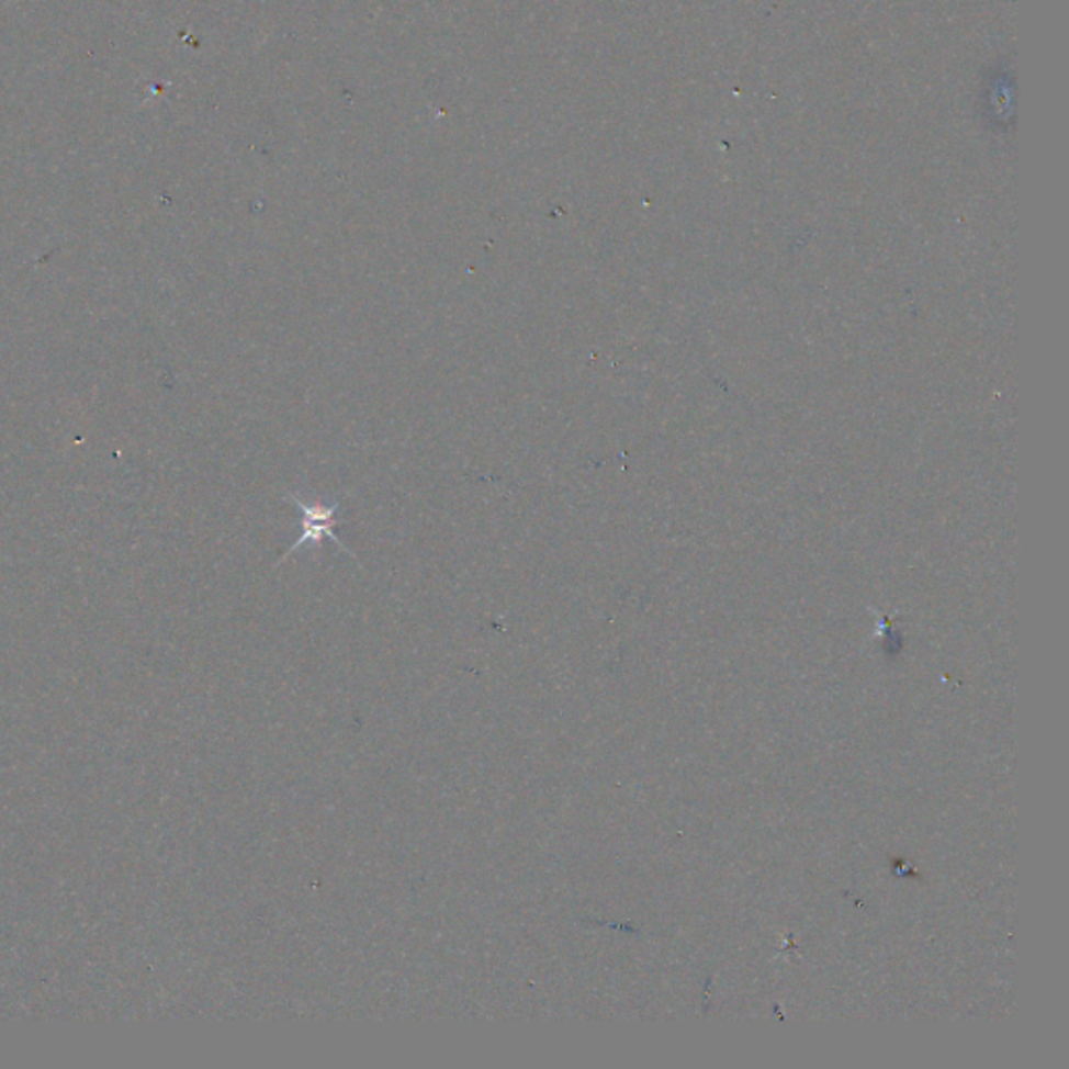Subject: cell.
<instances>
[{"mask_svg":"<svg viewBox=\"0 0 1069 1069\" xmlns=\"http://www.w3.org/2000/svg\"><path fill=\"white\" fill-rule=\"evenodd\" d=\"M286 499L293 502L301 513H303V522H301V533L297 543H293L289 548V552L284 554V558H289V554L297 552L301 548H320L322 539L328 537L337 543V548L342 550V552H349L345 545H342L341 539L335 534V527H337V513H339V502L335 499L333 504H320V502H314V504H307L303 502L297 495L293 493H286Z\"/></svg>","mask_w":1069,"mask_h":1069,"instance_id":"obj_1","label":"cell"}]
</instances>
